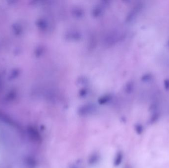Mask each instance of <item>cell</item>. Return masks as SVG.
Wrapping results in <instances>:
<instances>
[{"instance_id": "cell-1", "label": "cell", "mask_w": 169, "mask_h": 168, "mask_svg": "<svg viewBox=\"0 0 169 168\" xmlns=\"http://www.w3.org/2000/svg\"><path fill=\"white\" fill-rule=\"evenodd\" d=\"M165 87L167 89L169 88V80H167L165 82Z\"/></svg>"}]
</instances>
